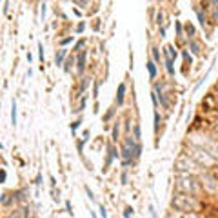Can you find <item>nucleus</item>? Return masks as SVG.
Instances as JSON below:
<instances>
[{
	"label": "nucleus",
	"instance_id": "nucleus-31",
	"mask_svg": "<svg viewBox=\"0 0 218 218\" xmlns=\"http://www.w3.org/2000/svg\"><path fill=\"white\" fill-rule=\"evenodd\" d=\"M93 93H95V95H93V96L96 98V96H98V84H96V82H95V86H93Z\"/></svg>",
	"mask_w": 218,
	"mask_h": 218
},
{
	"label": "nucleus",
	"instance_id": "nucleus-8",
	"mask_svg": "<svg viewBox=\"0 0 218 218\" xmlns=\"http://www.w3.org/2000/svg\"><path fill=\"white\" fill-rule=\"evenodd\" d=\"M66 54H67L66 49H60V51L56 53V56H54V66H62V62H64V58H66Z\"/></svg>",
	"mask_w": 218,
	"mask_h": 218
},
{
	"label": "nucleus",
	"instance_id": "nucleus-36",
	"mask_svg": "<svg viewBox=\"0 0 218 218\" xmlns=\"http://www.w3.org/2000/svg\"><path fill=\"white\" fill-rule=\"evenodd\" d=\"M66 209H67V211L73 215V211H71V202H66Z\"/></svg>",
	"mask_w": 218,
	"mask_h": 218
},
{
	"label": "nucleus",
	"instance_id": "nucleus-24",
	"mask_svg": "<svg viewBox=\"0 0 218 218\" xmlns=\"http://www.w3.org/2000/svg\"><path fill=\"white\" fill-rule=\"evenodd\" d=\"M9 202H11L9 195H2V204H4V205H9Z\"/></svg>",
	"mask_w": 218,
	"mask_h": 218
},
{
	"label": "nucleus",
	"instance_id": "nucleus-3",
	"mask_svg": "<svg viewBox=\"0 0 218 218\" xmlns=\"http://www.w3.org/2000/svg\"><path fill=\"white\" fill-rule=\"evenodd\" d=\"M86 56H87V51H80L76 56V71L78 73H84V69H86Z\"/></svg>",
	"mask_w": 218,
	"mask_h": 218
},
{
	"label": "nucleus",
	"instance_id": "nucleus-15",
	"mask_svg": "<svg viewBox=\"0 0 218 218\" xmlns=\"http://www.w3.org/2000/svg\"><path fill=\"white\" fill-rule=\"evenodd\" d=\"M196 15H198V20H200V26H205V17L200 9H196Z\"/></svg>",
	"mask_w": 218,
	"mask_h": 218
},
{
	"label": "nucleus",
	"instance_id": "nucleus-2",
	"mask_svg": "<svg viewBox=\"0 0 218 218\" xmlns=\"http://www.w3.org/2000/svg\"><path fill=\"white\" fill-rule=\"evenodd\" d=\"M178 189H187V191H191V193H196L198 191V184H195V180L193 178H189V180H180L176 184Z\"/></svg>",
	"mask_w": 218,
	"mask_h": 218
},
{
	"label": "nucleus",
	"instance_id": "nucleus-32",
	"mask_svg": "<svg viewBox=\"0 0 218 218\" xmlns=\"http://www.w3.org/2000/svg\"><path fill=\"white\" fill-rule=\"evenodd\" d=\"M176 33L182 37V24H180V22H176Z\"/></svg>",
	"mask_w": 218,
	"mask_h": 218
},
{
	"label": "nucleus",
	"instance_id": "nucleus-7",
	"mask_svg": "<svg viewBox=\"0 0 218 218\" xmlns=\"http://www.w3.org/2000/svg\"><path fill=\"white\" fill-rule=\"evenodd\" d=\"M17 122H18V109H17V102H11V124L13 126H17Z\"/></svg>",
	"mask_w": 218,
	"mask_h": 218
},
{
	"label": "nucleus",
	"instance_id": "nucleus-20",
	"mask_svg": "<svg viewBox=\"0 0 218 218\" xmlns=\"http://www.w3.org/2000/svg\"><path fill=\"white\" fill-rule=\"evenodd\" d=\"M158 124H160V115L155 111V131H158Z\"/></svg>",
	"mask_w": 218,
	"mask_h": 218
},
{
	"label": "nucleus",
	"instance_id": "nucleus-12",
	"mask_svg": "<svg viewBox=\"0 0 218 218\" xmlns=\"http://www.w3.org/2000/svg\"><path fill=\"white\" fill-rule=\"evenodd\" d=\"M165 69L169 75H175V67H173V60L171 58H165Z\"/></svg>",
	"mask_w": 218,
	"mask_h": 218
},
{
	"label": "nucleus",
	"instance_id": "nucleus-26",
	"mask_svg": "<svg viewBox=\"0 0 218 218\" xmlns=\"http://www.w3.org/2000/svg\"><path fill=\"white\" fill-rule=\"evenodd\" d=\"M84 107H86V96H84L82 100H80V106H78V109H76V111H82Z\"/></svg>",
	"mask_w": 218,
	"mask_h": 218
},
{
	"label": "nucleus",
	"instance_id": "nucleus-34",
	"mask_svg": "<svg viewBox=\"0 0 218 218\" xmlns=\"http://www.w3.org/2000/svg\"><path fill=\"white\" fill-rule=\"evenodd\" d=\"M69 42H73V37H69V38H66V40H62V46H66V44H69Z\"/></svg>",
	"mask_w": 218,
	"mask_h": 218
},
{
	"label": "nucleus",
	"instance_id": "nucleus-28",
	"mask_svg": "<svg viewBox=\"0 0 218 218\" xmlns=\"http://www.w3.org/2000/svg\"><path fill=\"white\" fill-rule=\"evenodd\" d=\"M151 100H153V104H155V107L158 106V98H156V93H153L151 95Z\"/></svg>",
	"mask_w": 218,
	"mask_h": 218
},
{
	"label": "nucleus",
	"instance_id": "nucleus-6",
	"mask_svg": "<svg viewBox=\"0 0 218 218\" xmlns=\"http://www.w3.org/2000/svg\"><path fill=\"white\" fill-rule=\"evenodd\" d=\"M27 216H29V209H27V207H24V209H18V211L11 213L7 218H27Z\"/></svg>",
	"mask_w": 218,
	"mask_h": 218
},
{
	"label": "nucleus",
	"instance_id": "nucleus-37",
	"mask_svg": "<svg viewBox=\"0 0 218 218\" xmlns=\"http://www.w3.org/2000/svg\"><path fill=\"white\" fill-rule=\"evenodd\" d=\"M6 176H7V173H6V169H2V182H6Z\"/></svg>",
	"mask_w": 218,
	"mask_h": 218
},
{
	"label": "nucleus",
	"instance_id": "nucleus-21",
	"mask_svg": "<svg viewBox=\"0 0 218 218\" xmlns=\"http://www.w3.org/2000/svg\"><path fill=\"white\" fill-rule=\"evenodd\" d=\"M185 31H187V35H195V27L191 24H185Z\"/></svg>",
	"mask_w": 218,
	"mask_h": 218
},
{
	"label": "nucleus",
	"instance_id": "nucleus-10",
	"mask_svg": "<svg viewBox=\"0 0 218 218\" xmlns=\"http://www.w3.org/2000/svg\"><path fill=\"white\" fill-rule=\"evenodd\" d=\"M147 71H149V78L153 80V78L156 76V66H155V60H149V62H147Z\"/></svg>",
	"mask_w": 218,
	"mask_h": 218
},
{
	"label": "nucleus",
	"instance_id": "nucleus-17",
	"mask_svg": "<svg viewBox=\"0 0 218 218\" xmlns=\"http://www.w3.org/2000/svg\"><path fill=\"white\" fill-rule=\"evenodd\" d=\"M71 66H73V58H69V60L66 62V66H64V71L69 73V71H71Z\"/></svg>",
	"mask_w": 218,
	"mask_h": 218
},
{
	"label": "nucleus",
	"instance_id": "nucleus-19",
	"mask_svg": "<svg viewBox=\"0 0 218 218\" xmlns=\"http://www.w3.org/2000/svg\"><path fill=\"white\" fill-rule=\"evenodd\" d=\"M153 58H155V62L160 60V53H158V49H156V47H153Z\"/></svg>",
	"mask_w": 218,
	"mask_h": 218
},
{
	"label": "nucleus",
	"instance_id": "nucleus-14",
	"mask_svg": "<svg viewBox=\"0 0 218 218\" xmlns=\"http://www.w3.org/2000/svg\"><path fill=\"white\" fill-rule=\"evenodd\" d=\"M118 131H120V126H118V122L115 124V127H113V140H118Z\"/></svg>",
	"mask_w": 218,
	"mask_h": 218
},
{
	"label": "nucleus",
	"instance_id": "nucleus-35",
	"mask_svg": "<svg viewBox=\"0 0 218 218\" xmlns=\"http://www.w3.org/2000/svg\"><path fill=\"white\" fill-rule=\"evenodd\" d=\"M113 113H115V109H111V111H109V113H107V115H106V120H109V118H111V116H113Z\"/></svg>",
	"mask_w": 218,
	"mask_h": 218
},
{
	"label": "nucleus",
	"instance_id": "nucleus-23",
	"mask_svg": "<svg viewBox=\"0 0 218 218\" xmlns=\"http://www.w3.org/2000/svg\"><path fill=\"white\" fill-rule=\"evenodd\" d=\"M162 20H164V13L158 11V17H156V24H158V26H162V24H164Z\"/></svg>",
	"mask_w": 218,
	"mask_h": 218
},
{
	"label": "nucleus",
	"instance_id": "nucleus-16",
	"mask_svg": "<svg viewBox=\"0 0 218 218\" xmlns=\"http://www.w3.org/2000/svg\"><path fill=\"white\" fill-rule=\"evenodd\" d=\"M84 46H86V40H78V42L75 44V47H73V51H80Z\"/></svg>",
	"mask_w": 218,
	"mask_h": 218
},
{
	"label": "nucleus",
	"instance_id": "nucleus-29",
	"mask_svg": "<svg viewBox=\"0 0 218 218\" xmlns=\"http://www.w3.org/2000/svg\"><path fill=\"white\" fill-rule=\"evenodd\" d=\"M84 144H86V140H84V138H82V140L78 142V151H80V153L84 151Z\"/></svg>",
	"mask_w": 218,
	"mask_h": 218
},
{
	"label": "nucleus",
	"instance_id": "nucleus-39",
	"mask_svg": "<svg viewBox=\"0 0 218 218\" xmlns=\"http://www.w3.org/2000/svg\"><path fill=\"white\" fill-rule=\"evenodd\" d=\"M91 218H98V216H96V213H95V211H91Z\"/></svg>",
	"mask_w": 218,
	"mask_h": 218
},
{
	"label": "nucleus",
	"instance_id": "nucleus-22",
	"mask_svg": "<svg viewBox=\"0 0 218 218\" xmlns=\"http://www.w3.org/2000/svg\"><path fill=\"white\" fill-rule=\"evenodd\" d=\"M80 124H82L80 120H75V122H73V124H71V131H76V129H78V127H80Z\"/></svg>",
	"mask_w": 218,
	"mask_h": 218
},
{
	"label": "nucleus",
	"instance_id": "nucleus-33",
	"mask_svg": "<svg viewBox=\"0 0 218 218\" xmlns=\"http://www.w3.org/2000/svg\"><path fill=\"white\" fill-rule=\"evenodd\" d=\"M84 27H86L84 24H78V26H76V33H82V31H84Z\"/></svg>",
	"mask_w": 218,
	"mask_h": 218
},
{
	"label": "nucleus",
	"instance_id": "nucleus-25",
	"mask_svg": "<svg viewBox=\"0 0 218 218\" xmlns=\"http://www.w3.org/2000/svg\"><path fill=\"white\" fill-rule=\"evenodd\" d=\"M100 216L102 218H107V211H106V207H104V205H100Z\"/></svg>",
	"mask_w": 218,
	"mask_h": 218
},
{
	"label": "nucleus",
	"instance_id": "nucleus-18",
	"mask_svg": "<svg viewBox=\"0 0 218 218\" xmlns=\"http://www.w3.org/2000/svg\"><path fill=\"white\" fill-rule=\"evenodd\" d=\"M38 58H40V62H44V47H42V44H38Z\"/></svg>",
	"mask_w": 218,
	"mask_h": 218
},
{
	"label": "nucleus",
	"instance_id": "nucleus-30",
	"mask_svg": "<svg viewBox=\"0 0 218 218\" xmlns=\"http://www.w3.org/2000/svg\"><path fill=\"white\" fill-rule=\"evenodd\" d=\"M86 193H87V196H89V198H91V200H95V196H93V191H91V189H89V187H87V185H86Z\"/></svg>",
	"mask_w": 218,
	"mask_h": 218
},
{
	"label": "nucleus",
	"instance_id": "nucleus-1",
	"mask_svg": "<svg viewBox=\"0 0 218 218\" xmlns=\"http://www.w3.org/2000/svg\"><path fill=\"white\" fill-rule=\"evenodd\" d=\"M171 207H173V209H176V211H180V213H195V211H198L202 207V204L196 200L195 196L182 193V195L173 196Z\"/></svg>",
	"mask_w": 218,
	"mask_h": 218
},
{
	"label": "nucleus",
	"instance_id": "nucleus-38",
	"mask_svg": "<svg viewBox=\"0 0 218 218\" xmlns=\"http://www.w3.org/2000/svg\"><path fill=\"white\" fill-rule=\"evenodd\" d=\"M182 54H184V58H185V60H189V62H191V56H189V54H187L185 51H184V53H182Z\"/></svg>",
	"mask_w": 218,
	"mask_h": 218
},
{
	"label": "nucleus",
	"instance_id": "nucleus-13",
	"mask_svg": "<svg viewBox=\"0 0 218 218\" xmlns=\"http://www.w3.org/2000/svg\"><path fill=\"white\" fill-rule=\"evenodd\" d=\"M189 47H191V51L195 53V54H198V53H200V49H198V44H196L195 40H191V42H189Z\"/></svg>",
	"mask_w": 218,
	"mask_h": 218
},
{
	"label": "nucleus",
	"instance_id": "nucleus-9",
	"mask_svg": "<svg viewBox=\"0 0 218 218\" xmlns=\"http://www.w3.org/2000/svg\"><path fill=\"white\" fill-rule=\"evenodd\" d=\"M176 56H178L176 49L173 47V46H167V47H165V58H171V60H175Z\"/></svg>",
	"mask_w": 218,
	"mask_h": 218
},
{
	"label": "nucleus",
	"instance_id": "nucleus-11",
	"mask_svg": "<svg viewBox=\"0 0 218 218\" xmlns=\"http://www.w3.org/2000/svg\"><path fill=\"white\" fill-rule=\"evenodd\" d=\"M133 138H135L136 142H140V138H142V131H140V126H138V124H135V127H133Z\"/></svg>",
	"mask_w": 218,
	"mask_h": 218
},
{
	"label": "nucleus",
	"instance_id": "nucleus-4",
	"mask_svg": "<svg viewBox=\"0 0 218 218\" xmlns=\"http://www.w3.org/2000/svg\"><path fill=\"white\" fill-rule=\"evenodd\" d=\"M107 153H109V155H107V160H106V169L111 165L113 158H118V151H116V147L113 146V144H109V146H107Z\"/></svg>",
	"mask_w": 218,
	"mask_h": 218
},
{
	"label": "nucleus",
	"instance_id": "nucleus-27",
	"mask_svg": "<svg viewBox=\"0 0 218 218\" xmlns=\"http://www.w3.org/2000/svg\"><path fill=\"white\" fill-rule=\"evenodd\" d=\"M131 215H133V209H131V207H127V209L124 211V216H126V218H129Z\"/></svg>",
	"mask_w": 218,
	"mask_h": 218
},
{
	"label": "nucleus",
	"instance_id": "nucleus-5",
	"mask_svg": "<svg viewBox=\"0 0 218 218\" xmlns=\"http://www.w3.org/2000/svg\"><path fill=\"white\" fill-rule=\"evenodd\" d=\"M124 96H126V84H120V86H118V91H116V104L118 106L124 104Z\"/></svg>",
	"mask_w": 218,
	"mask_h": 218
}]
</instances>
